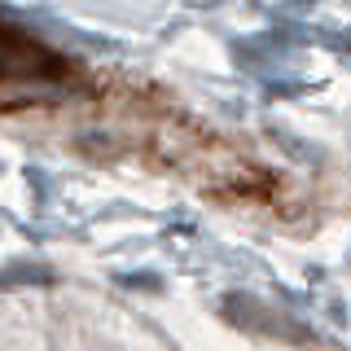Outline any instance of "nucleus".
I'll return each instance as SVG.
<instances>
[{
  "label": "nucleus",
  "mask_w": 351,
  "mask_h": 351,
  "mask_svg": "<svg viewBox=\"0 0 351 351\" xmlns=\"http://www.w3.org/2000/svg\"><path fill=\"white\" fill-rule=\"evenodd\" d=\"M123 80L88 71L80 58L0 14V119L22 114H84L88 136L106 119Z\"/></svg>",
  "instance_id": "1"
}]
</instances>
